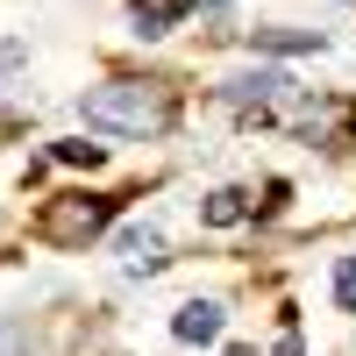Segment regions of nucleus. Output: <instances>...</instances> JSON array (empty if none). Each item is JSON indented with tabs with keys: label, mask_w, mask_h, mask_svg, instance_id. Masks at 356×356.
Wrapping results in <instances>:
<instances>
[{
	"label": "nucleus",
	"mask_w": 356,
	"mask_h": 356,
	"mask_svg": "<svg viewBox=\"0 0 356 356\" xmlns=\"http://www.w3.org/2000/svg\"><path fill=\"white\" fill-rule=\"evenodd\" d=\"M243 214H250V200H243V193H207V207H200V221H214V228L243 221Z\"/></svg>",
	"instance_id": "nucleus-9"
},
{
	"label": "nucleus",
	"mask_w": 356,
	"mask_h": 356,
	"mask_svg": "<svg viewBox=\"0 0 356 356\" xmlns=\"http://www.w3.org/2000/svg\"><path fill=\"white\" fill-rule=\"evenodd\" d=\"M300 129H307L314 143H321V136H349V129H356V107H349V100H321V107L300 114Z\"/></svg>",
	"instance_id": "nucleus-6"
},
{
	"label": "nucleus",
	"mask_w": 356,
	"mask_h": 356,
	"mask_svg": "<svg viewBox=\"0 0 356 356\" xmlns=\"http://www.w3.org/2000/svg\"><path fill=\"white\" fill-rule=\"evenodd\" d=\"M100 143H57V164H100Z\"/></svg>",
	"instance_id": "nucleus-11"
},
{
	"label": "nucleus",
	"mask_w": 356,
	"mask_h": 356,
	"mask_svg": "<svg viewBox=\"0 0 356 356\" xmlns=\"http://www.w3.org/2000/svg\"><path fill=\"white\" fill-rule=\"evenodd\" d=\"M250 43L257 50H278V57H292V50H328L321 29H250Z\"/></svg>",
	"instance_id": "nucleus-7"
},
{
	"label": "nucleus",
	"mask_w": 356,
	"mask_h": 356,
	"mask_svg": "<svg viewBox=\"0 0 356 356\" xmlns=\"http://www.w3.org/2000/svg\"><path fill=\"white\" fill-rule=\"evenodd\" d=\"M79 114L93 129H114V136H164L178 100H171L164 79H107V86H93L79 100Z\"/></svg>",
	"instance_id": "nucleus-1"
},
{
	"label": "nucleus",
	"mask_w": 356,
	"mask_h": 356,
	"mask_svg": "<svg viewBox=\"0 0 356 356\" xmlns=\"http://www.w3.org/2000/svg\"><path fill=\"white\" fill-rule=\"evenodd\" d=\"M278 356H300V342H292V335H285V342H278Z\"/></svg>",
	"instance_id": "nucleus-12"
},
{
	"label": "nucleus",
	"mask_w": 356,
	"mask_h": 356,
	"mask_svg": "<svg viewBox=\"0 0 356 356\" xmlns=\"http://www.w3.org/2000/svg\"><path fill=\"white\" fill-rule=\"evenodd\" d=\"M129 271H136V278L164 271V243H157V228H129Z\"/></svg>",
	"instance_id": "nucleus-8"
},
{
	"label": "nucleus",
	"mask_w": 356,
	"mask_h": 356,
	"mask_svg": "<svg viewBox=\"0 0 356 356\" xmlns=\"http://www.w3.org/2000/svg\"><path fill=\"white\" fill-rule=\"evenodd\" d=\"M171 335H178V342H221V307H214V300H193V307H178Z\"/></svg>",
	"instance_id": "nucleus-5"
},
{
	"label": "nucleus",
	"mask_w": 356,
	"mask_h": 356,
	"mask_svg": "<svg viewBox=\"0 0 356 356\" xmlns=\"http://www.w3.org/2000/svg\"><path fill=\"white\" fill-rule=\"evenodd\" d=\"M335 300H342V314H356V257L335 264Z\"/></svg>",
	"instance_id": "nucleus-10"
},
{
	"label": "nucleus",
	"mask_w": 356,
	"mask_h": 356,
	"mask_svg": "<svg viewBox=\"0 0 356 356\" xmlns=\"http://www.w3.org/2000/svg\"><path fill=\"white\" fill-rule=\"evenodd\" d=\"M193 0H129V22H136V36H164V29L186 22Z\"/></svg>",
	"instance_id": "nucleus-4"
},
{
	"label": "nucleus",
	"mask_w": 356,
	"mask_h": 356,
	"mask_svg": "<svg viewBox=\"0 0 356 356\" xmlns=\"http://www.w3.org/2000/svg\"><path fill=\"white\" fill-rule=\"evenodd\" d=\"M107 221H114V200H100V193H65V200H50L43 214H36V235L57 243V250H79V243H93Z\"/></svg>",
	"instance_id": "nucleus-2"
},
{
	"label": "nucleus",
	"mask_w": 356,
	"mask_h": 356,
	"mask_svg": "<svg viewBox=\"0 0 356 356\" xmlns=\"http://www.w3.org/2000/svg\"><path fill=\"white\" fill-rule=\"evenodd\" d=\"M285 72H271V65H257V72H243V79H228L221 86V100H235V107H271L278 93H285Z\"/></svg>",
	"instance_id": "nucleus-3"
}]
</instances>
